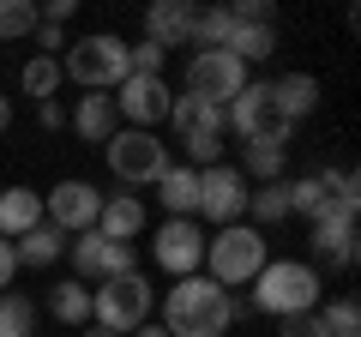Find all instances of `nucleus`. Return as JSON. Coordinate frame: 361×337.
<instances>
[{
	"label": "nucleus",
	"mask_w": 361,
	"mask_h": 337,
	"mask_svg": "<svg viewBox=\"0 0 361 337\" xmlns=\"http://www.w3.org/2000/svg\"><path fill=\"white\" fill-rule=\"evenodd\" d=\"M241 313H253L247 295H229L211 277H175V289L163 295V331L169 337H223Z\"/></svg>",
	"instance_id": "1"
},
{
	"label": "nucleus",
	"mask_w": 361,
	"mask_h": 337,
	"mask_svg": "<svg viewBox=\"0 0 361 337\" xmlns=\"http://www.w3.org/2000/svg\"><path fill=\"white\" fill-rule=\"evenodd\" d=\"M253 301L259 313H271V319H295V313H319L325 307V277L319 265L307 259H265V271L253 277Z\"/></svg>",
	"instance_id": "2"
},
{
	"label": "nucleus",
	"mask_w": 361,
	"mask_h": 337,
	"mask_svg": "<svg viewBox=\"0 0 361 337\" xmlns=\"http://www.w3.org/2000/svg\"><path fill=\"white\" fill-rule=\"evenodd\" d=\"M54 61H61V78H73L78 91H90V97H103L127 78V42L115 30H90V37L66 42V54H54Z\"/></svg>",
	"instance_id": "3"
},
{
	"label": "nucleus",
	"mask_w": 361,
	"mask_h": 337,
	"mask_svg": "<svg viewBox=\"0 0 361 337\" xmlns=\"http://www.w3.org/2000/svg\"><path fill=\"white\" fill-rule=\"evenodd\" d=\"M265 235L253 229V223H229V229H217V235H205V277L211 283H223V289H241V283H253L259 271H265Z\"/></svg>",
	"instance_id": "4"
},
{
	"label": "nucleus",
	"mask_w": 361,
	"mask_h": 337,
	"mask_svg": "<svg viewBox=\"0 0 361 337\" xmlns=\"http://www.w3.org/2000/svg\"><path fill=\"white\" fill-rule=\"evenodd\" d=\"M151 307H157V295H151V283H145L139 271L90 289V325H103V331H115V337L139 331V325L151 319Z\"/></svg>",
	"instance_id": "5"
},
{
	"label": "nucleus",
	"mask_w": 361,
	"mask_h": 337,
	"mask_svg": "<svg viewBox=\"0 0 361 337\" xmlns=\"http://www.w3.org/2000/svg\"><path fill=\"white\" fill-rule=\"evenodd\" d=\"M103 157H109V175H115L121 187H157L163 168H169V145L157 139V133H145V127H121L115 139L103 145Z\"/></svg>",
	"instance_id": "6"
},
{
	"label": "nucleus",
	"mask_w": 361,
	"mask_h": 337,
	"mask_svg": "<svg viewBox=\"0 0 361 337\" xmlns=\"http://www.w3.org/2000/svg\"><path fill=\"white\" fill-rule=\"evenodd\" d=\"M223 127L235 133V139H277V145H289V121L277 115V97H271V78H247L241 85V97H235L229 109H223Z\"/></svg>",
	"instance_id": "7"
},
{
	"label": "nucleus",
	"mask_w": 361,
	"mask_h": 337,
	"mask_svg": "<svg viewBox=\"0 0 361 337\" xmlns=\"http://www.w3.org/2000/svg\"><path fill=\"white\" fill-rule=\"evenodd\" d=\"M247 78L253 73H247L229 49H199L193 61H187V97H199V103H211V109H229Z\"/></svg>",
	"instance_id": "8"
},
{
	"label": "nucleus",
	"mask_w": 361,
	"mask_h": 337,
	"mask_svg": "<svg viewBox=\"0 0 361 337\" xmlns=\"http://www.w3.org/2000/svg\"><path fill=\"white\" fill-rule=\"evenodd\" d=\"M247 193H253V181H247L235 163H211V168H199V217H211L217 229L247 223Z\"/></svg>",
	"instance_id": "9"
},
{
	"label": "nucleus",
	"mask_w": 361,
	"mask_h": 337,
	"mask_svg": "<svg viewBox=\"0 0 361 337\" xmlns=\"http://www.w3.org/2000/svg\"><path fill=\"white\" fill-rule=\"evenodd\" d=\"M66 259H73L78 283H115V277L139 271L133 247H127V241H109V235H97V229L73 235V241H66Z\"/></svg>",
	"instance_id": "10"
},
{
	"label": "nucleus",
	"mask_w": 361,
	"mask_h": 337,
	"mask_svg": "<svg viewBox=\"0 0 361 337\" xmlns=\"http://www.w3.org/2000/svg\"><path fill=\"white\" fill-rule=\"evenodd\" d=\"M355 217H361V199H331V205L313 217V229H307L313 259H325V265H355ZM313 259H307V265H313Z\"/></svg>",
	"instance_id": "11"
},
{
	"label": "nucleus",
	"mask_w": 361,
	"mask_h": 337,
	"mask_svg": "<svg viewBox=\"0 0 361 337\" xmlns=\"http://www.w3.org/2000/svg\"><path fill=\"white\" fill-rule=\"evenodd\" d=\"M97 211H103V187H90V181H54L49 193H42V223L61 235H85L97 229Z\"/></svg>",
	"instance_id": "12"
},
{
	"label": "nucleus",
	"mask_w": 361,
	"mask_h": 337,
	"mask_svg": "<svg viewBox=\"0 0 361 337\" xmlns=\"http://www.w3.org/2000/svg\"><path fill=\"white\" fill-rule=\"evenodd\" d=\"M151 253H157V265L169 277H199V265H205V229L193 217H169L151 235Z\"/></svg>",
	"instance_id": "13"
},
{
	"label": "nucleus",
	"mask_w": 361,
	"mask_h": 337,
	"mask_svg": "<svg viewBox=\"0 0 361 337\" xmlns=\"http://www.w3.org/2000/svg\"><path fill=\"white\" fill-rule=\"evenodd\" d=\"M109 103H115V115H121V127H145L151 133L157 121H169V103H175V91H169L163 78H121L115 85V97H109Z\"/></svg>",
	"instance_id": "14"
},
{
	"label": "nucleus",
	"mask_w": 361,
	"mask_h": 337,
	"mask_svg": "<svg viewBox=\"0 0 361 337\" xmlns=\"http://www.w3.org/2000/svg\"><path fill=\"white\" fill-rule=\"evenodd\" d=\"M193 0H151L145 6V42H157V49H180V42H193Z\"/></svg>",
	"instance_id": "15"
},
{
	"label": "nucleus",
	"mask_w": 361,
	"mask_h": 337,
	"mask_svg": "<svg viewBox=\"0 0 361 337\" xmlns=\"http://www.w3.org/2000/svg\"><path fill=\"white\" fill-rule=\"evenodd\" d=\"M97 235L109 241H139L145 235V199L139 193H103V211H97Z\"/></svg>",
	"instance_id": "16"
},
{
	"label": "nucleus",
	"mask_w": 361,
	"mask_h": 337,
	"mask_svg": "<svg viewBox=\"0 0 361 337\" xmlns=\"http://www.w3.org/2000/svg\"><path fill=\"white\" fill-rule=\"evenodd\" d=\"M271 97H277V115L295 127V121H307L313 109H319V78L313 73H283V78H271Z\"/></svg>",
	"instance_id": "17"
},
{
	"label": "nucleus",
	"mask_w": 361,
	"mask_h": 337,
	"mask_svg": "<svg viewBox=\"0 0 361 337\" xmlns=\"http://www.w3.org/2000/svg\"><path fill=\"white\" fill-rule=\"evenodd\" d=\"M66 121H73V133L85 145H109L121 133V115H115V103L109 97H78L73 109H66Z\"/></svg>",
	"instance_id": "18"
},
{
	"label": "nucleus",
	"mask_w": 361,
	"mask_h": 337,
	"mask_svg": "<svg viewBox=\"0 0 361 337\" xmlns=\"http://www.w3.org/2000/svg\"><path fill=\"white\" fill-rule=\"evenodd\" d=\"M289 187V217H319L325 205L337 199V168H313V175H301V181H283Z\"/></svg>",
	"instance_id": "19"
},
{
	"label": "nucleus",
	"mask_w": 361,
	"mask_h": 337,
	"mask_svg": "<svg viewBox=\"0 0 361 337\" xmlns=\"http://www.w3.org/2000/svg\"><path fill=\"white\" fill-rule=\"evenodd\" d=\"M157 199H163L169 217H199V168L169 163V168H163V181H157Z\"/></svg>",
	"instance_id": "20"
},
{
	"label": "nucleus",
	"mask_w": 361,
	"mask_h": 337,
	"mask_svg": "<svg viewBox=\"0 0 361 337\" xmlns=\"http://www.w3.org/2000/svg\"><path fill=\"white\" fill-rule=\"evenodd\" d=\"M37 223H42V193L37 187H6V193H0V235H6V241L30 235Z\"/></svg>",
	"instance_id": "21"
},
{
	"label": "nucleus",
	"mask_w": 361,
	"mask_h": 337,
	"mask_svg": "<svg viewBox=\"0 0 361 337\" xmlns=\"http://www.w3.org/2000/svg\"><path fill=\"white\" fill-rule=\"evenodd\" d=\"M13 259H18V265H30V271H49V265H61V259H66V235H61V229H49V223H37L30 235H18V241H13Z\"/></svg>",
	"instance_id": "22"
},
{
	"label": "nucleus",
	"mask_w": 361,
	"mask_h": 337,
	"mask_svg": "<svg viewBox=\"0 0 361 337\" xmlns=\"http://www.w3.org/2000/svg\"><path fill=\"white\" fill-rule=\"evenodd\" d=\"M283 163H289V145H277V139H253L247 145V157L235 168H241L253 187H265V181H283Z\"/></svg>",
	"instance_id": "23"
},
{
	"label": "nucleus",
	"mask_w": 361,
	"mask_h": 337,
	"mask_svg": "<svg viewBox=\"0 0 361 337\" xmlns=\"http://www.w3.org/2000/svg\"><path fill=\"white\" fill-rule=\"evenodd\" d=\"M247 217H253V229H259V235H265V229H277V223L289 217V187H283V181L253 187V193H247Z\"/></svg>",
	"instance_id": "24"
},
{
	"label": "nucleus",
	"mask_w": 361,
	"mask_h": 337,
	"mask_svg": "<svg viewBox=\"0 0 361 337\" xmlns=\"http://www.w3.org/2000/svg\"><path fill=\"white\" fill-rule=\"evenodd\" d=\"M49 319H61V325H90V289L78 283V277H66V283L49 289Z\"/></svg>",
	"instance_id": "25"
},
{
	"label": "nucleus",
	"mask_w": 361,
	"mask_h": 337,
	"mask_svg": "<svg viewBox=\"0 0 361 337\" xmlns=\"http://www.w3.org/2000/svg\"><path fill=\"white\" fill-rule=\"evenodd\" d=\"M0 337H37V301L25 289H6L0 295Z\"/></svg>",
	"instance_id": "26"
},
{
	"label": "nucleus",
	"mask_w": 361,
	"mask_h": 337,
	"mask_svg": "<svg viewBox=\"0 0 361 337\" xmlns=\"http://www.w3.org/2000/svg\"><path fill=\"white\" fill-rule=\"evenodd\" d=\"M229 133L223 127H205V133H180V163L187 168H211V163H223V151H229Z\"/></svg>",
	"instance_id": "27"
},
{
	"label": "nucleus",
	"mask_w": 361,
	"mask_h": 337,
	"mask_svg": "<svg viewBox=\"0 0 361 337\" xmlns=\"http://www.w3.org/2000/svg\"><path fill=\"white\" fill-rule=\"evenodd\" d=\"M169 121H175V133H205V127H223V109L199 103V97H175V103H169Z\"/></svg>",
	"instance_id": "28"
},
{
	"label": "nucleus",
	"mask_w": 361,
	"mask_h": 337,
	"mask_svg": "<svg viewBox=\"0 0 361 337\" xmlns=\"http://www.w3.org/2000/svg\"><path fill=\"white\" fill-rule=\"evenodd\" d=\"M18 85H25V97H37V103H54V91H61V61H49V54L25 61Z\"/></svg>",
	"instance_id": "29"
},
{
	"label": "nucleus",
	"mask_w": 361,
	"mask_h": 337,
	"mask_svg": "<svg viewBox=\"0 0 361 337\" xmlns=\"http://www.w3.org/2000/svg\"><path fill=\"white\" fill-rule=\"evenodd\" d=\"M319 319H325V331H331V337H361V301L355 295H337V301H325V307H319Z\"/></svg>",
	"instance_id": "30"
},
{
	"label": "nucleus",
	"mask_w": 361,
	"mask_h": 337,
	"mask_svg": "<svg viewBox=\"0 0 361 337\" xmlns=\"http://www.w3.org/2000/svg\"><path fill=\"white\" fill-rule=\"evenodd\" d=\"M229 6H199L193 13V42L199 49H223V37H229Z\"/></svg>",
	"instance_id": "31"
},
{
	"label": "nucleus",
	"mask_w": 361,
	"mask_h": 337,
	"mask_svg": "<svg viewBox=\"0 0 361 337\" xmlns=\"http://www.w3.org/2000/svg\"><path fill=\"white\" fill-rule=\"evenodd\" d=\"M37 30V0H0V42H18Z\"/></svg>",
	"instance_id": "32"
},
{
	"label": "nucleus",
	"mask_w": 361,
	"mask_h": 337,
	"mask_svg": "<svg viewBox=\"0 0 361 337\" xmlns=\"http://www.w3.org/2000/svg\"><path fill=\"white\" fill-rule=\"evenodd\" d=\"M163 61L169 54L157 49V42H127V73L133 78H163Z\"/></svg>",
	"instance_id": "33"
},
{
	"label": "nucleus",
	"mask_w": 361,
	"mask_h": 337,
	"mask_svg": "<svg viewBox=\"0 0 361 337\" xmlns=\"http://www.w3.org/2000/svg\"><path fill=\"white\" fill-rule=\"evenodd\" d=\"M277 331H283V337H331L319 313H295V319H277Z\"/></svg>",
	"instance_id": "34"
},
{
	"label": "nucleus",
	"mask_w": 361,
	"mask_h": 337,
	"mask_svg": "<svg viewBox=\"0 0 361 337\" xmlns=\"http://www.w3.org/2000/svg\"><path fill=\"white\" fill-rule=\"evenodd\" d=\"M30 37H37V42H42V49H37V54H49V61H54V49H61V54H66V30H61V25H42V18H37V30H30Z\"/></svg>",
	"instance_id": "35"
},
{
	"label": "nucleus",
	"mask_w": 361,
	"mask_h": 337,
	"mask_svg": "<svg viewBox=\"0 0 361 337\" xmlns=\"http://www.w3.org/2000/svg\"><path fill=\"white\" fill-rule=\"evenodd\" d=\"M73 6H78V0H42L37 18H42V25H66V18H73Z\"/></svg>",
	"instance_id": "36"
},
{
	"label": "nucleus",
	"mask_w": 361,
	"mask_h": 337,
	"mask_svg": "<svg viewBox=\"0 0 361 337\" xmlns=\"http://www.w3.org/2000/svg\"><path fill=\"white\" fill-rule=\"evenodd\" d=\"M13 277H18V259H13V241L0 235V295L13 289Z\"/></svg>",
	"instance_id": "37"
},
{
	"label": "nucleus",
	"mask_w": 361,
	"mask_h": 337,
	"mask_svg": "<svg viewBox=\"0 0 361 337\" xmlns=\"http://www.w3.org/2000/svg\"><path fill=\"white\" fill-rule=\"evenodd\" d=\"M37 121L54 133V127H66V109H61V103H37Z\"/></svg>",
	"instance_id": "38"
},
{
	"label": "nucleus",
	"mask_w": 361,
	"mask_h": 337,
	"mask_svg": "<svg viewBox=\"0 0 361 337\" xmlns=\"http://www.w3.org/2000/svg\"><path fill=\"white\" fill-rule=\"evenodd\" d=\"M127 337H169V331H163V325H157V319H145L139 331H127Z\"/></svg>",
	"instance_id": "39"
},
{
	"label": "nucleus",
	"mask_w": 361,
	"mask_h": 337,
	"mask_svg": "<svg viewBox=\"0 0 361 337\" xmlns=\"http://www.w3.org/2000/svg\"><path fill=\"white\" fill-rule=\"evenodd\" d=\"M13 127V97H0V133Z\"/></svg>",
	"instance_id": "40"
},
{
	"label": "nucleus",
	"mask_w": 361,
	"mask_h": 337,
	"mask_svg": "<svg viewBox=\"0 0 361 337\" xmlns=\"http://www.w3.org/2000/svg\"><path fill=\"white\" fill-rule=\"evenodd\" d=\"M85 337H115V331H103V325H85Z\"/></svg>",
	"instance_id": "41"
}]
</instances>
